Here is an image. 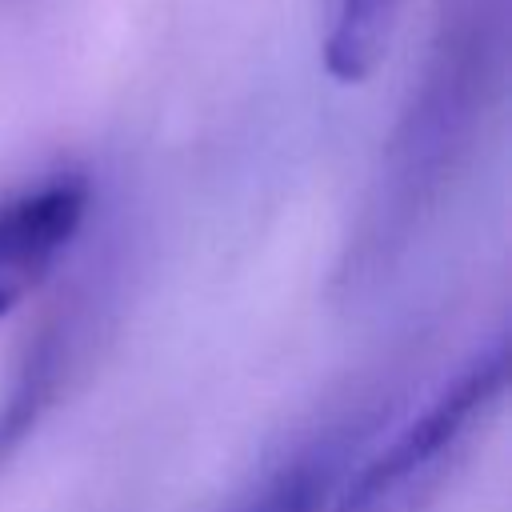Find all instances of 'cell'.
<instances>
[{"label":"cell","instance_id":"1","mask_svg":"<svg viewBox=\"0 0 512 512\" xmlns=\"http://www.w3.org/2000/svg\"><path fill=\"white\" fill-rule=\"evenodd\" d=\"M488 80V24L480 8L444 24L420 92L400 120L388 148V164L376 180V196L364 212V236L356 240V268H380L408 240L412 220L440 196L472 120L484 104Z\"/></svg>","mask_w":512,"mask_h":512},{"label":"cell","instance_id":"2","mask_svg":"<svg viewBox=\"0 0 512 512\" xmlns=\"http://www.w3.org/2000/svg\"><path fill=\"white\" fill-rule=\"evenodd\" d=\"M508 384L504 344L476 352L408 424L340 480L328 512H424Z\"/></svg>","mask_w":512,"mask_h":512},{"label":"cell","instance_id":"3","mask_svg":"<svg viewBox=\"0 0 512 512\" xmlns=\"http://www.w3.org/2000/svg\"><path fill=\"white\" fill-rule=\"evenodd\" d=\"M88 212L80 176H52L0 200V316L12 312L60 260Z\"/></svg>","mask_w":512,"mask_h":512},{"label":"cell","instance_id":"4","mask_svg":"<svg viewBox=\"0 0 512 512\" xmlns=\"http://www.w3.org/2000/svg\"><path fill=\"white\" fill-rule=\"evenodd\" d=\"M356 428H324L308 444L280 456L232 512H328L332 496L356 456Z\"/></svg>","mask_w":512,"mask_h":512},{"label":"cell","instance_id":"5","mask_svg":"<svg viewBox=\"0 0 512 512\" xmlns=\"http://www.w3.org/2000/svg\"><path fill=\"white\" fill-rule=\"evenodd\" d=\"M72 356H76V332H72V324L60 320V324L36 332L24 360L16 364V372L0 396V476L16 460L24 440L36 432L44 412L56 404L64 376L72 368Z\"/></svg>","mask_w":512,"mask_h":512},{"label":"cell","instance_id":"6","mask_svg":"<svg viewBox=\"0 0 512 512\" xmlns=\"http://www.w3.org/2000/svg\"><path fill=\"white\" fill-rule=\"evenodd\" d=\"M404 0H328L324 68L340 84H360L384 60Z\"/></svg>","mask_w":512,"mask_h":512}]
</instances>
